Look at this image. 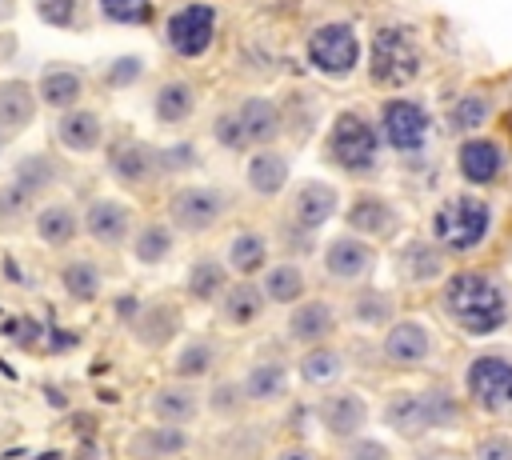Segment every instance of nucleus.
Returning <instances> with one entry per match:
<instances>
[{"label":"nucleus","mask_w":512,"mask_h":460,"mask_svg":"<svg viewBox=\"0 0 512 460\" xmlns=\"http://www.w3.org/2000/svg\"><path fill=\"white\" fill-rule=\"evenodd\" d=\"M436 308L456 332L484 340L512 320V288L488 268H456L440 280Z\"/></svg>","instance_id":"obj_1"},{"label":"nucleus","mask_w":512,"mask_h":460,"mask_svg":"<svg viewBox=\"0 0 512 460\" xmlns=\"http://www.w3.org/2000/svg\"><path fill=\"white\" fill-rule=\"evenodd\" d=\"M496 224V208L476 196V192H452L436 204L432 220H428V240L444 252V256H472L488 244Z\"/></svg>","instance_id":"obj_2"},{"label":"nucleus","mask_w":512,"mask_h":460,"mask_svg":"<svg viewBox=\"0 0 512 460\" xmlns=\"http://www.w3.org/2000/svg\"><path fill=\"white\" fill-rule=\"evenodd\" d=\"M324 160L344 176H372L384 160V144L376 132V120L360 108H340L328 124V136L320 144Z\"/></svg>","instance_id":"obj_3"},{"label":"nucleus","mask_w":512,"mask_h":460,"mask_svg":"<svg viewBox=\"0 0 512 460\" xmlns=\"http://www.w3.org/2000/svg\"><path fill=\"white\" fill-rule=\"evenodd\" d=\"M424 72V52L412 28L380 24L368 40V80L380 88H408Z\"/></svg>","instance_id":"obj_4"},{"label":"nucleus","mask_w":512,"mask_h":460,"mask_svg":"<svg viewBox=\"0 0 512 460\" xmlns=\"http://www.w3.org/2000/svg\"><path fill=\"white\" fill-rule=\"evenodd\" d=\"M376 132L380 144L396 156H424L432 144V108L416 96H384L376 108Z\"/></svg>","instance_id":"obj_5"},{"label":"nucleus","mask_w":512,"mask_h":460,"mask_svg":"<svg viewBox=\"0 0 512 460\" xmlns=\"http://www.w3.org/2000/svg\"><path fill=\"white\" fill-rule=\"evenodd\" d=\"M464 396L480 416H512V356L496 348L476 352L464 364Z\"/></svg>","instance_id":"obj_6"},{"label":"nucleus","mask_w":512,"mask_h":460,"mask_svg":"<svg viewBox=\"0 0 512 460\" xmlns=\"http://www.w3.org/2000/svg\"><path fill=\"white\" fill-rule=\"evenodd\" d=\"M360 32L352 20H324L304 40V60L324 80H348L360 68Z\"/></svg>","instance_id":"obj_7"},{"label":"nucleus","mask_w":512,"mask_h":460,"mask_svg":"<svg viewBox=\"0 0 512 460\" xmlns=\"http://www.w3.org/2000/svg\"><path fill=\"white\" fill-rule=\"evenodd\" d=\"M232 208V196L216 184H180L168 196V228L184 236H204L212 232Z\"/></svg>","instance_id":"obj_8"},{"label":"nucleus","mask_w":512,"mask_h":460,"mask_svg":"<svg viewBox=\"0 0 512 460\" xmlns=\"http://www.w3.org/2000/svg\"><path fill=\"white\" fill-rule=\"evenodd\" d=\"M216 32H220V8L208 0H188V4L172 8L164 20V44L180 60L208 56V48L216 44Z\"/></svg>","instance_id":"obj_9"},{"label":"nucleus","mask_w":512,"mask_h":460,"mask_svg":"<svg viewBox=\"0 0 512 460\" xmlns=\"http://www.w3.org/2000/svg\"><path fill=\"white\" fill-rule=\"evenodd\" d=\"M344 220H348V232L360 236V240H368V244L372 240H396L404 232V212L384 192H356L348 200Z\"/></svg>","instance_id":"obj_10"},{"label":"nucleus","mask_w":512,"mask_h":460,"mask_svg":"<svg viewBox=\"0 0 512 460\" xmlns=\"http://www.w3.org/2000/svg\"><path fill=\"white\" fill-rule=\"evenodd\" d=\"M436 352V332L416 316H396L380 336V356L392 368H420Z\"/></svg>","instance_id":"obj_11"},{"label":"nucleus","mask_w":512,"mask_h":460,"mask_svg":"<svg viewBox=\"0 0 512 460\" xmlns=\"http://www.w3.org/2000/svg\"><path fill=\"white\" fill-rule=\"evenodd\" d=\"M376 272V248L352 232H340L324 244V276L332 284H344V288H360L368 284V276Z\"/></svg>","instance_id":"obj_12"},{"label":"nucleus","mask_w":512,"mask_h":460,"mask_svg":"<svg viewBox=\"0 0 512 460\" xmlns=\"http://www.w3.org/2000/svg\"><path fill=\"white\" fill-rule=\"evenodd\" d=\"M316 420H320V428L332 436V440H352V436H360L364 428H368V420H372V404H368V396L364 392H356V388H328L324 396H320V404H316Z\"/></svg>","instance_id":"obj_13"},{"label":"nucleus","mask_w":512,"mask_h":460,"mask_svg":"<svg viewBox=\"0 0 512 460\" xmlns=\"http://www.w3.org/2000/svg\"><path fill=\"white\" fill-rule=\"evenodd\" d=\"M104 164L108 172L124 184V188H144L160 176V164H156V148L140 136H116L108 148H104Z\"/></svg>","instance_id":"obj_14"},{"label":"nucleus","mask_w":512,"mask_h":460,"mask_svg":"<svg viewBox=\"0 0 512 460\" xmlns=\"http://www.w3.org/2000/svg\"><path fill=\"white\" fill-rule=\"evenodd\" d=\"M336 324H340V312L332 300L324 296H304L292 304L288 320H284V336L296 344V348H312V344H328L336 336Z\"/></svg>","instance_id":"obj_15"},{"label":"nucleus","mask_w":512,"mask_h":460,"mask_svg":"<svg viewBox=\"0 0 512 460\" xmlns=\"http://www.w3.org/2000/svg\"><path fill=\"white\" fill-rule=\"evenodd\" d=\"M340 212V192L328 180H300L292 200H288V224H296L300 232L316 236L332 216Z\"/></svg>","instance_id":"obj_16"},{"label":"nucleus","mask_w":512,"mask_h":460,"mask_svg":"<svg viewBox=\"0 0 512 460\" xmlns=\"http://www.w3.org/2000/svg\"><path fill=\"white\" fill-rule=\"evenodd\" d=\"M456 172L468 188H492L504 176V144L492 136H464L456 148Z\"/></svg>","instance_id":"obj_17"},{"label":"nucleus","mask_w":512,"mask_h":460,"mask_svg":"<svg viewBox=\"0 0 512 460\" xmlns=\"http://www.w3.org/2000/svg\"><path fill=\"white\" fill-rule=\"evenodd\" d=\"M236 128H240V140H244V152L248 148H272L276 136L284 132V116H280V104L272 96H244L236 108Z\"/></svg>","instance_id":"obj_18"},{"label":"nucleus","mask_w":512,"mask_h":460,"mask_svg":"<svg viewBox=\"0 0 512 460\" xmlns=\"http://www.w3.org/2000/svg\"><path fill=\"white\" fill-rule=\"evenodd\" d=\"M292 180V156L280 148H252L244 160V184L260 200H276Z\"/></svg>","instance_id":"obj_19"},{"label":"nucleus","mask_w":512,"mask_h":460,"mask_svg":"<svg viewBox=\"0 0 512 460\" xmlns=\"http://www.w3.org/2000/svg\"><path fill=\"white\" fill-rule=\"evenodd\" d=\"M396 276H400L404 284H416V288L436 284V280L448 276V256H444L432 240L412 236V240H404V244L396 248Z\"/></svg>","instance_id":"obj_20"},{"label":"nucleus","mask_w":512,"mask_h":460,"mask_svg":"<svg viewBox=\"0 0 512 460\" xmlns=\"http://www.w3.org/2000/svg\"><path fill=\"white\" fill-rule=\"evenodd\" d=\"M84 232L104 248H120L132 236V204L112 200V196H96L84 208Z\"/></svg>","instance_id":"obj_21"},{"label":"nucleus","mask_w":512,"mask_h":460,"mask_svg":"<svg viewBox=\"0 0 512 460\" xmlns=\"http://www.w3.org/2000/svg\"><path fill=\"white\" fill-rule=\"evenodd\" d=\"M264 312L268 300L256 280H228V288L216 296V320L224 328H252L256 320H264Z\"/></svg>","instance_id":"obj_22"},{"label":"nucleus","mask_w":512,"mask_h":460,"mask_svg":"<svg viewBox=\"0 0 512 460\" xmlns=\"http://www.w3.org/2000/svg\"><path fill=\"white\" fill-rule=\"evenodd\" d=\"M148 412L156 416V424L184 428V424H192V420L204 412V396H200L192 384L176 380V384H164V388H156V392L148 396Z\"/></svg>","instance_id":"obj_23"},{"label":"nucleus","mask_w":512,"mask_h":460,"mask_svg":"<svg viewBox=\"0 0 512 460\" xmlns=\"http://www.w3.org/2000/svg\"><path fill=\"white\" fill-rule=\"evenodd\" d=\"M344 372H348V360H344V352L336 344H312L296 360V380L304 388H316V392L336 388L344 380Z\"/></svg>","instance_id":"obj_24"},{"label":"nucleus","mask_w":512,"mask_h":460,"mask_svg":"<svg viewBox=\"0 0 512 460\" xmlns=\"http://www.w3.org/2000/svg\"><path fill=\"white\" fill-rule=\"evenodd\" d=\"M288 380H292V376H288V364H284V360L260 356V360H252V364L244 368L240 392H244L248 404H276V400L288 396Z\"/></svg>","instance_id":"obj_25"},{"label":"nucleus","mask_w":512,"mask_h":460,"mask_svg":"<svg viewBox=\"0 0 512 460\" xmlns=\"http://www.w3.org/2000/svg\"><path fill=\"white\" fill-rule=\"evenodd\" d=\"M344 316L356 328H388L396 320V296L388 288L360 284V288H352V296L344 304Z\"/></svg>","instance_id":"obj_26"},{"label":"nucleus","mask_w":512,"mask_h":460,"mask_svg":"<svg viewBox=\"0 0 512 460\" xmlns=\"http://www.w3.org/2000/svg\"><path fill=\"white\" fill-rule=\"evenodd\" d=\"M84 72L80 68H68V64H48L36 80V104H48L56 112H68L76 108V100L84 96Z\"/></svg>","instance_id":"obj_27"},{"label":"nucleus","mask_w":512,"mask_h":460,"mask_svg":"<svg viewBox=\"0 0 512 460\" xmlns=\"http://www.w3.org/2000/svg\"><path fill=\"white\" fill-rule=\"evenodd\" d=\"M56 140L68 152H76V156L96 152L104 144V120H100V112H92V108H68V112H60Z\"/></svg>","instance_id":"obj_28"},{"label":"nucleus","mask_w":512,"mask_h":460,"mask_svg":"<svg viewBox=\"0 0 512 460\" xmlns=\"http://www.w3.org/2000/svg\"><path fill=\"white\" fill-rule=\"evenodd\" d=\"M260 292L268 304H280V308H292L296 300L308 296V276L300 268V260H272L264 272H260Z\"/></svg>","instance_id":"obj_29"},{"label":"nucleus","mask_w":512,"mask_h":460,"mask_svg":"<svg viewBox=\"0 0 512 460\" xmlns=\"http://www.w3.org/2000/svg\"><path fill=\"white\" fill-rule=\"evenodd\" d=\"M64 180V168H60V160L56 156H48V152H28V156H20L16 164H12V188H20L28 200H36V196H44L48 188H56Z\"/></svg>","instance_id":"obj_30"},{"label":"nucleus","mask_w":512,"mask_h":460,"mask_svg":"<svg viewBox=\"0 0 512 460\" xmlns=\"http://www.w3.org/2000/svg\"><path fill=\"white\" fill-rule=\"evenodd\" d=\"M268 232L260 228H240L228 236V248H224V268H232L236 276H256L268 268Z\"/></svg>","instance_id":"obj_31"},{"label":"nucleus","mask_w":512,"mask_h":460,"mask_svg":"<svg viewBox=\"0 0 512 460\" xmlns=\"http://www.w3.org/2000/svg\"><path fill=\"white\" fill-rule=\"evenodd\" d=\"M132 332L144 348H164L176 332H180V308L168 304V300H152V304H140L136 320H132Z\"/></svg>","instance_id":"obj_32"},{"label":"nucleus","mask_w":512,"mask_h":460,"mask_svg":"<svg viewBox=\"0 0 512 460\" xmlns=\"http://www.w3.org/2000/svg\"><path fill=\"white\" fill-rule=\"evenodd\" d=\"M152 112H156V124H164V128L188 124L192 112H196V88L188 80H180V76L164 80L156 88V96H152Z\"/></svg>","instance_id":"obj_33"},{"label":"nucleus","mask_w":512,"mask_h":460,"mask_svg":"<svg viewBox=\"0 0 512 460\" xmlns=\"http://www.w3.org/2000/svg\"><path fill=\"white\" fill-rule=\"evenodd\" d=\"M384 424L408 440L424 436L428 432V420H424V404H420V388H396L384 396Z\"/></svg>","instance_id":"obj_34"},{"label":"nucleus","mask_w":512,"mask_h":460,"mask_svg":"<svg viewBox=\"0 0 512 460\" xmlns=\"http://www.w3.org/2000/svg\"><path fill=\"white\" fill-rule=\"evenodd\" d=\"M492 120V96L472 88L464 96H456L444 112V128L456 132V136H480V128Z\"/></svg>","instance_id":"obj_35"},{"label":"nucleus","mask_w":512,"mask_h":460,"mask_svg":"<svg viewBox=\"0 0 512 460\" xmlns=\"http://www.w3.org/2000/svg\"><path fill=\"white\" fill-rule=\"evenodd\" d=\"M36 116V92L24 80H0V132H24Z\"/></svg>","instance_id":"obj_36"},{"label":"nucleus","mask_w":512,"mask_h":460,"mask_svg":"<svg viewBox=\"0 0 512 460\" xmlns=\"http://www.w3.org/2000/svg\"><path fill=\"white\" fill-rule=\"evenodd\" d=\"M188 448V432L184 428H168V424H156V428H140L132 440H128V452L136 460H172Z\"/></svg>","instance_id":"obj_37"},{"label":"nucleus","mask_w":512,"mask_h":460,"mask_svg":"<svg viewBox=\"0 0 512 460\" xmlns=\"http://www.w3.org/2000/svg\"><path fill=\"white\" fill-rule=\"evenodd\" d=\"M228 288V268L224 260L216 256H196L184 272V292L196 300V304H216V296Z\"/></svg>","instance_id":"obj_38"},{"label":"nucleus","mask_w":512,"mask_h":460,"mask_svg":"<svg viewBox=\"0 0 512 460\" xmlns=\"http://www.w3.org/2000/svg\"><path fill=\"white\" fill-rule=\"evenodd\" d=\"M216 364H220V344H216V340H208V336H192V340H184V348L176 352L172 372H176V380L192 384V380L212 376V372H216Z\"/></svg>","instance_id":"obj_39"},{"label":"nucleus","mask_w":512,"mask_h":460,"mask_svg":"<svg viewBox=\"0 0 512 460\" xmlns=\"http://www.w3.org/2000/svg\"><path fill=\"white\" fill-rule=\"evenodd\" d=\"M128 240H132V260L144 264V268H156V264H164L176 252V232L168 224H160V220L140 224Z\"/></svg>","instance_id":"obj_40"},{"label":"nucleus","mask_w":512,"mask_h":460,"mask_svg":"<svg viewBox=\"0 0 512 460\" xmlns=\"http://www.w3.org/2000/svg\"><path fill=\"white\" fill-rule=\"evenodd\" d=\"M76 232H80V216H76V208L72 204H44V208H36V236L48 244V248H68L72 240H76Z\"/></svg>","instance_id":"obj_41"},{"label":"nucleus","mask_w":512,"mask_h":460,"mask_svg":"<svg viewBox=\"0 0 512 460\" xmlns=\"http://www.w3.org/2000/svg\"><path fill=\"white\" fill-rule=\"evenodd\" d=\"M60 288L76 300V304H92L100 292H104V272L96 260L88 256H72L64 268H60Z\"/></svg>","instance_id":"obj_42"},{"label":"nucleus","mask_w":512,"mask_h":460,"mask_svg":"<svg viewBox=\"0 0 512 460\" xmlns=\"http://www.w3.org/2000/svg\"><path fill=\"white\" fill-rule=\"evenodd\" d=\"M420 404H424L428 432L460 428V420H464V408H460L456 392H452V388H444V384H428V388H420Z\"/></svg>","instance_id":"obj_43"},{"label":"nucleus","mask_w":512,"mask_h":460,"mask_svg":"<svg viewBox=\"0 0 512 460\" xmlns=\"http://www.w3.org/2000/svg\"><path fill=\"white\" fill-rule=\"evenodd\" d=\"M204 408H208L216 420H240L244 408H248V400H244V392H240V380H216V384L208 388V396H204Z\"/></svg>","instance_id":"obj_44"},{"label":"nucleus","mask_w":512,"mask_h":460,"mask_svg":"<svg viewBox=\"0 0 512 460\" xmlns=\"http://www.w3.org/2000/svg\"><path fill=\"white\" fill-rule=\"evenodd\" d=\"M96 12H100L108 24H132V28H144V24H152L156 4H152V0H96Z\"/></svg>","instance_id":"obj_45"},{"label":"nucleus","mask_w":512,"mask_h":460,"mask_svg":"<svg viewBox=\"0 0 512 460\" xmlns=\"http://www.w3.org/2000/svg\"><path fill=\"white\" fill-rule=\"evenodd\" d=\"M28 208H32V200H28L20 188L4 184V188H0V232L20 228V224H24V216H28Z\"/></svg>","instance_id":"obj_46"},{"label":"nucleus","mask_w":512,"mask_h":460,"mask_svg":"<svg viewBox=\"0 0 512 460\" xmlns=\"http://www.w3.org/2000/svg\"><path fill=\"white\" fill-rule=\"evenodd\" d=\"M36 16L52 28H76L80 24V0H36Z\"/></svg>","instance_id":"obj_47"},{"label":"nucleus","mask_w":512,"mask_h":460,"mask_svg":"<svg viewBox=\"0 0 512 460\" xmlns=\"http://www.w3.org/2000/svg\"><path fill=\"white\" fill-rule=\"evenodd\" d=\"M340 460H392V452H388L384 440L360 432V436H352V440L340 444Z\"/></svg>","instance_id":"obj_48"},{"label":"nucleus","mask_w":512,"mask_h":460,"mask_svg":"<svg viewBox=\"0 0 512 460\" xmlns=\"http://www.w3.org/2000/svg\"><path fill=\"white\" fill-rule=\"evenodd\" d=\"M144 76V60L140 56H116L108 68H104V84L108 88H128Z\"/></svg>","instance_id":"obj_49"},{"label":"nucleus","mask_w":512,"mask_h":460,"mask_svg":"<svg viewBox=\"0 0 512 460\" xmlns=\"http://www.w3.org/2000/svg\"><path fill=\"white\" fill-rule=\"evenodd\" d=\"M200 156H196V144H188V140H180V144H168V148H156V164H160V172H184V168H192Z\"/></svg>","instance_id":"obj_50"},{"label":"nucleus","mask_w":512,"mask_h":460,"mask_svg":"<svg viewBox=\"0 0 512 460\" xmlns=\"http://www.w3.org/2000/svg\"><path fill=\"white\" fill-rule=\"evenodd\" d=\"M212 140H216L224 152H244V140H240V128H236L232 108L216 112V120H212Z\"/></svg>","instance_id":"obj_51"},{"label":"nucleus","mask_w":512,"mask_h":460,"mask_svg":"<svg viewBox=\"0 0 512 460\" xmlns=\"http://www.w3.org/2000/svg\"><path fill=\"white\" fill-rule=\"evenodd\" d=\"M472 460H512V436L508 432H488L472 444Z\"/></svg>","instance_id":"obj_52"},{"label":"nucleus","mask_w":512,"mask_h":460,"mask_svg":"<svg viewBox=\"0 0 512 460\" xmlns=\"http://www.w3.org/2000/svg\"><path fill=\"white\" fill-rule=\"evenodd\" d=\"M4 336H12L16 344H36V340H44V324L40 320H32V316H16V320H4V328H0Z\"/></svg>","instance_id":"obj_53"},{"label":"nucleus","mask_w":512,"mask_h":460,"mask_svg":"<svg viewBox=\"0 0 512 460\" xmlns=\"http://www.w3.org/2000/svg\"><path fill=\"white\" fill-rule=\"evenodd\" d=\"M280 240H284V248H292V252H312V236L300 232V228L288 224V220H280Z\"/></svg>","instance_id":"obj_54"},{"label":"nucleus","mask_w":512,"mask_h":460,"mask_svg":"<svg viewBox=\"0 0 512 460\" xmlns=\"http://www.w3.org/2000/svg\"><path fill=\"white\" fill-rule=\"evenodd\" d=\"M44 340H48V352L56 356V352H72L80 336H76V332H64V328H48V332H44Z\"/></svg>","instance_id":"obj_55"},{"label":"nucleus","mask_w":512,"mask_h":460,"mask_svg":"<svg viewBox=\"0 0 512 460\" xmlns=\"http://www.w3.org/2000/svg\"><path fill=\"white\" fill-rule=\"evenodd\" d=\"M272 460H320V456H316L308 444H284V448H280Z\"/></svg>","instance_id":"obj_56"},{"label":"nucleus","mask_w":512,"mask_h":460,"mask_svg":"<svg viewBox=\"0 0 512 460\" xmlns=\"http://www.w3.org/2000/svg\"><path fill=\"white\" fill-rule=\"evenodd\" d=\"M136 312H140V300H136V296H120V300H116V320H120V324H132Z\"/></svg>","instance_id":"obj_57"},{"label":"nucleus","mask_w":512,"mask_h":460,"mask_svg":"<svg viewBox=\"0 0 512 460\" xmlns=\"http://www.w3.org/2000/svg\"><path fill=\"white\" fill-rule=\"evenodd\" d=\"M432 460H460V456H432Z\"/></svg>","instance_id":"obj_58"},{"label":"nucleus","mask_w":512,"mask_h":460,"mask_svg":"<svg viewBox=\"0 0 512 460\" xmlns=\"http://www.w3.org/2000/svg\"><path fill=\"white\" fill-rule=\"evenodd\" d=\"M0 148H4V132H0Z\"/></svg>","instance_id":"obj_59"}]
</instances>
